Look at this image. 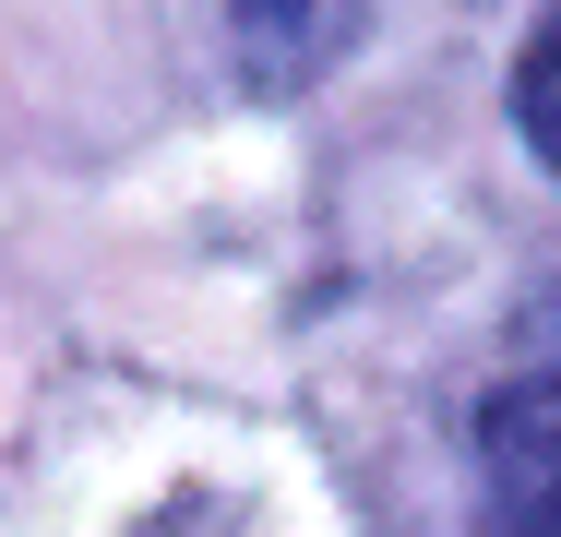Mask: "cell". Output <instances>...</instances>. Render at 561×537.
Instances as JSON below:
<instances>
[{
	"instance_id": "obj_3",
	"label": "cell",
	"mask_w": 561,
	"mask_h": 537,
	"mask_svg": "<svg viewBox=\"0 0 561 537\" xmlns=\"http://www.w3.org/2000/svg\"><path fill=\"white\" fill-rule=\"evenodd\" d=\"M514 132L561 168V0L538 12V36H526V60H514Z\"/></svg>"
},
{
	"instance_id": "obj_1",
	"label": "cell",
	"mask_w": 561,
	"mask_h": 537,
	"mask_svg": "<svg viewBox=\"0 0 561 537\" xmlns=\"http://www.w3.org/2000/svg\"><path fill=\"white\" fill-rule=\"evenodd\" d=\"M478 514L490 537H561V370H526L478 407Z\"/></svg>"
},
{
	"instance_id": "obj_2",
	"label": "cell",
	"mask_w": 561,
	"mask_h": 537,
	"mask_svg": "<svg viewBox=\"0 0 561 537\" xmlns=\"http://www.w3.org/2000/svg\"><path fill=\"white\" fill-rule=\"evenodd\" d=\"M370 0H227V48L251 84H311L323 60H346Z\"/></svg>"
}]
</instances>
